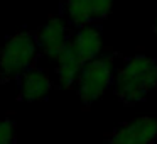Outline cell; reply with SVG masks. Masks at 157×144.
<instances>
[{
	"mask_svg": "<svg viewBox=\"0 0 157 144\" xmlns=\"http://www.w3.org/2000/svg\"><path fill=\"white\" fill-rule=\"evenodd\" d=\"M157 86V61L145 54H137L127 61L115 80V93L123 103L144 100Z\"/></svg>",
	"mask_w": 157,
	"mask_h": 144,
	"instance_id": "cell-1",
	"label": "cell"
},
{
	"mask_svg": "<svg viewBox=\"0 0 157 144\" xmlns=\"http://www.w3.org/2000/svg\"><path fill=\"white\" fill-rule=\"evenodd\" d=\"M37 41L31 32L14 34L0 51V73L5 80L21 78L36 58Z\"/></svg>",
	"mask_w": 157,
	"mask_h": 144,
	"instance_id": "cell-2",
	"label": "cell"
},
{
	"mask_svg": "<svg viewBox=\"0 0 157 144\" xmlns=\"http://www.w3.org/2000/svg\"><path fill=\"white\" fill-rule=\"evenodd\" d=\"M113 82V58L98 56L83 66L78 80V95L85 105L98 100Z\"/></svg>",
	"mask_w": 157,
	"mask_h": 144,
	"instance_id": "cell-3",
	"label": "cell"
},
{
	"mask_svg": "<svg viewBox=\"0 0 157 144\" xmlns=\"http://www.w3.org/2000/svg\"><path fill=\"white\" fill-rule=\"evenodd\" d=\"M157 139V119L142 117L120 126L106 144H152Z\"/></svg>",
	"mask_w": 157,
	"mask_h": 144,
	"instance_id": "cell-4",
	"label": "cell"
},
{
	"mask_svg": "<svg viewBox=\"0 0 157 144\" xmlns=\"http://www.w3.org/2000/svg\"><path fill=\"white\" fill-rule=\"evenodd\" d=\"M69 32L64 21L59 17H51L37 32V44L48 56L58 59L69 46Z\"/></svg>",
	"mask_w": 157,
	"mask_h": 144,
	"instance_id": "cell-5",
	"label": "cell"
},
{
	"mask_svg": "<svg viewBox=\"0 0 157 144\" xmlns=\"http://www.w3.org/2000/svg\"><path fill=\"white\" fill-rule=\"evenodd\" d=\"M113 0H66V14L76 26L98 22L110 14Z\"/></svg>",
	"mask_w": 157,
	"mask_h": 144,
	"instance_id": "cell-6",
	"label": "cell"
},
{
	"mask_svg": "<svg viewBox=\"0 0 157 144\" xmlns=\"http://www.w3.org/2000/svg\"><path fill=\"white\" fill-rule=\"evenodd\" d=\"M21 98L25 102H39L44 100L49 95L52 85H51V78L46 71L37 68H31L21 76Z\"/></svg>",
	"mask_w": 157,
	"mask_h": 144,
	"instance_id": "cell-7",
	"label": "cell"
},
{
	"mask_svg": "<svg viewBox=\"0 0 157 144\" xmlns=\"http://www.w3.org/2000/svg\"><path fill=\"white\" fill-rule=\"evenodd\" d=\"M101 31L93 26H83L78 31L75 39H71V46L81 56L85 63L98 58L101 51Z\"/></svg>",
	"mask_w": 157,
	"mask_h": 144,
	"instance_id": "cell-8",
	"label": "cell"
},
{
	"mask_svg": "<svg viewBox=\"0 0 157 144\" xmlns=\"http://www.w3.org/2000/svg\"><path fill=\"white\" fill-rule=\"evenodd\" d=\"M85 65L86 63L83 61L81 56L75 51V48L69 42V46L64 49V53L58 58V70L56 71H58L59 83L66 88L71 86L76 80H79V75H81Z\"/></svg>",
	"mask_w": 157,
	"mask_h": 144,
	"instance_id": "cell-9",
	"label": "cell"
},
{
	"mask_svg": "<svg viewBox=\"0 0 157 144\" xmlns=\"http://www.w3.org/2000/svg\"><path fill=\"white\" fill-rule=\"evenodd\" d=\"M15 142V126L12 120H0V144H14Z\"/></svg>",
	"mask_w": 157,
	"mask_h": 144,
	"instance_id": "cell-10",
	"label": "cell"
},
{
	"mask_svg": "<svg viewBox=\"0 0 157 144\" xmlns=\"http://www.w3.org/2000/svg\"><path fill=\"white\" fill-rule=\"evenodd\" d=\"M154 32L157 34V15H155V22H154Z\"/></svg>",
	"mask_w": 157,
	"mask_h": 144,
	"instance_id": "cell-11",
	"label": "cell"
}]
</instances>
